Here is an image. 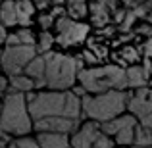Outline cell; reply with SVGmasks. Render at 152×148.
<instances>
[{"mask_svg": "<svg viewBox=\"0 0 152 148\" xmlns=\"http://www.w3.org/2000/svg\"><path fill=\"white\" fill-rule=\"evenodd\" d=\"M100 135L96 123H85L81 129H77L73 133V139H71V148H93L96 137Z\"/></svg>", "mask_w": 152, "mask_h": 148, "instance_id": "obj_10", "label": "cell"}, {"mask_svg": "<svg viewBox=\"0 0 152 148\" xmlns=\"http://www.w3.org/2000/svg\"><path fill=\"white\" fill-rule=\"evenodd\" d=\"M29 117L45 119V117H66L79 121L81 117V98L71 93H39L27 108Z\"/></svg>", "mask_w": 152, "mask_h": 148, "instance_id": "obj_1", "label": "cell"}, {"mask_svg": "<svg viewBox=\"0 0 152 148\" xmlns=\"http://www.w3.org/2000/svg\"><path fill=\"white\" fill-rule=\"evenodd\" d=\"M125 108L133 114L135 119L141 121V125H139V127L150 131V125H152V117H150V114H152V102H150V90L148 89L135 90L133 96L127 98Z\"/></svg>", "mask_w": 152, "mask_h": 148, "instance_id": "obj_7", "label": "cell"}, {"mask_svg": "<svg viewBox=\"0 0 152 148\" xmlns=\"http://www.w3.org/2000/svg\"><path fill=\"white\" fill-rule=\"evenodd\" d=\"M127 94L123 90H110L104 94H85L81 98V114H85L89 119L106 123L114 117H119L125 110Z\"/></svg>", "mask_w": 152, "mask_h": 148, "instance_id": "obj_4", "label": "cell"}, {"mask_svg": "<svg viewBox=\"0 0 152 148\" xmlns=\"http://www.w3.org/2000/svg\"><path fill=\"white\" fill-rule=\"evenodd\" d=\"M133 129H135V127L121 129L118 135H115V142H118L119 146H129V144H133Z\"/></svg>", "mask_w": 152, "mask_h": 148, "instance_id": "obj_21", "label": "cell"}, {"mask_svg": "<svg viewBox=\"0 0 152 148\" xmlns=\"http://www.w3.org/2000/svg\"><path fill=\"white\" fill-rule=\"evenodd\" d=\"M10 85H12V93H29L31 89H33V81H31L29 77H25V75H15V77H10Z\"/></svg>", "mask_w": 152, "mask_h": 148, "instance_id": "obj_18", "label": "cell"}, {"mask_svg": "<svg viewBox=\"0 0 152 148\" xmlns=\"http://www.w3.org/2000/svg\"><path fill=\"white\" fill-rule=\"evenodd\" d=\"M37 56L35 46H12L0 52V69H4L10 77L21 75L25 66Z\"/></svg>", "mask_w": 152, "mask_h": 148, "instance_id": "obj_6", "label": "cell"}, {"mask_svg": "<svg viewBox=\"0 0 152 148\" xmlns=\"http://www.w3.org/2000/svg\"><path fill=\"white\" fill-rule=\"evenodd\" d=\"M52 44H54V37L48 33V31H42L41 33V37H39V50L37 52H50L52 48Z\"/></svg>", "mask_w": 152, "mask_h": 148, "instance_id": "obj_22", "label": "cell"}, {"mask_svg": "<svg viewBox=\"0 0 152 148\" xmlns=\"http://www.w3.org/2000/svg\"><path fill=\"white\" fill-rule=\"evenodd\" d=\"M37 139H39L37 141L39 148H69V139H67V135L41 133Z\"/></svg>", "mask_w": 152, "mask_h": 148, "instance_id": "obj_13", "label": "cell"}, {"mask_svg": "<svg viewBox=\"0 0 152 148\" xmlns=\"http://www.w3.org/2000/svg\"><path fill=\"white\" fill-rule=\"evenodd\" d=\"M15 37H18L19 46H35V35L31 33L29 29L18 31V33H15Z\"/></svg>", "mask_w": 152, "mask_h": 148, "instance_id": "obj_23", "label": "cell"}, {"mask_svg": "<svg viewBox=\"0 0 152 148\" xmlns=\"http://www.w3.org/2000/svg\"><path fill=\"white\" fill-rule=\"evenodd\" d=\"M39 23H41L42 25V29H48V27L52 25V17H50V14H45V15H41V17H39Z\"/></svg>", "mask_w": 152, "mask_h": 148, "instance_id": "obj_27", "label": "cell"}, {"mask_svg": "<svg viewBox=\"0 0 152 148\" xmlns=\"http://www.w3.org/2000/svg\"><path fill=\"white\" fill-rule=\"evenodd\" d=\"M125 81H127V87H133L135 90H139V89H146L148 77L145 75L141 66H133L129 69H125Z\"/></svg>", "mask_w": 152, "mask_h": 148, "instance_id": "obj_14", "label": "cell"}, {"mask_svg": "<svg viewBox=\"0 0 152 148\" xmlns=\"http://www.w3.org/2000/svg\"><path fill=\"white\" fill-rule=\"evenodd\" d=\"M6 85H8L6 79H4L2 75H0V93H4V90H6Z\"/></svg>", "mask_w": 152, "mask_h": 148, "instance_id": "obj_28", "label": "cell"}, {"mask_svg": "<svg viewBox=\"0 0 152 148\" xmlns=\"http://www.w3.org/2000/svg\"><path fill=\"white\" fill-rule=\"evenodd\" d=\"M15 8V23L19 25H29L31 23V15L35 12V6L29 0H21V2H14Z\"/></svg>", "mask_w": 152, "mask_h": 148, "instance_id": "obj_15", "label": "cell"}, {"mask_svg": "<svg viewBox=\"0 0 152 148\" xmlns=\"http://www.w3.org/2000/svg\"><path fill=\"white\" fill-rule=\"evenodd\" d=\"M137 125V119L133 117V115H119V117H114L110 119V121L106 123H100V135H106V137H110V135H118L121 129H127V127H135Z\"/></svg>", "mask_w": 152, "mask_h": 148, "instance_id": "obj_12", "label": "cell"}, {"mask_svg": "<svg viewBox=\"0 0 152 148\" xmlns=\"http://www.w3.org/2000/svg\"><path fill=\"white\" fill-rule=\"evenodd\" d=\"M33 127L27 114L25 96L19 93H10L0 106V133L4 135H27Z\"/></svg>", "mask_w": 152, "mask_h": 148, "instance_id": "obj_5", "label": "cell"}, {"mask_svg": "<svg viewBox=\"0 0 152 148\" xmlns=\"http://www.w3.org/2000/svg\"><path fill=\"white\" fill-rule=\"evenodd\" d=\"M133 144H137V148H148L152 144V135L148 129H142V127L135 125L133 129Z\"/></svg>", "mask_w": 152, "mask_h": 148, "instance_id": "obj_19", "label": "cell"}, {"mask_svg": "<svg viewBox=\"0 0 152 148\" xmlns=\"http://www.w3.org/2000/svg\"><path fill=\"white\" fill-rule=\"evenodd\" d=\"M67 10H69V19L71 17H85L87 15V4L81 0H73V2L67 4Z\"/></svg>", "mask_w": 152, "mask_h": 148, "instance_id": "obj_20", "label": "cell"}, {"mask_svg": "<svg viewBox=\"0 0 152 148\" xmlns=\"http://www.w3.org/2000/svg\"><path fill=\"white\" fill-rule=\"evenodd\" d=\"M77 79L81 81V89L85 93L104 94V93H110V90H123L127 87L125 69L119 66H104V67L81 69Z\"/></svg>", "mask_w": 152, "mask_h": 148, "instance_id": "obj_3", "label": "cell"}, {"mask_svg": "<svg viewBox=\"0 0 152 148\" xmlns=\"http://www.w3.org/2000/svg\"><path fill=\"white\" fill-rule=\"evenodd\" d=\"M45 85L56 93H64L73 87L79 71H81V58L64 56L56 52H46L45 56Z\"/></svg>", "mask_w": 152, "mask_h": 148, "instance_id": "obj_2", "label": "cell"}, {"mask_svg": "<svg viewBox=\"0 0 152 148\" xmlns=\"http://www.w3.org/2000/svg\"><path fill=\"white\" fill-rule=\"evenodd\" d=\"M0 25H2V27L15 25V8H14V2L0 4Z\"/></svg>", "mask_w": 152, "mask_h": 148, "instance_id": "obj_17", "label": "cell"}, {"mask_svg": "<svg viewBox=\"0 0 152 148\" xmlns=\"http://www.w3.org/2000/svg\"><path fill=\"white\" fill-rule=\"evenodd\" d=\"M6 41V31H4V27L0 25V42H4Z\"/></svg>", "mask_w": 152, "mask_h": 148, "instance_id": "obj_29", "label": "cell"}, {"mask_svg": "<svg viewBox=\"0 0 152 148\" xmlns=\"http://www.w3.org/2000/svg\"><path fill=\"white\" fill-rule=\"evenodd\" d=\"M0 106H2V102H0Z\"/></svg>", "mask_w": 152, "mask_h": 148, "instance_id": "obj_31", "label": "cell"}, {"mask_svg": "<svg viewBox=\"0 0 152 148\" xmlns=\"http://www.w3.org/2000/svg\"><path fill=\"white\" fill-rule=\"evenodd\" d=\"M25 77L33 81V89L45 87V58L42 56H35L25 66Z\"/></svg>", "mask_w": 152, "mask_h": 148, "instance_id": "obj_11", "label": "cell"}, {"mask_svg": "<svg viewBox=\"0 0 152 148\" xmlns=\"http://www.w3.org/2000/svg\"><path fill=\"white\" fill-rule=\"evenodd\" d=\"M93 148H114V141L110 137H106V135H98Z\"/></svg>", "mask_w": 152, "mask_h": 148, "instance_id": "obj_25", "label": "cell"}, {"mask_svg": "<svg viewBox=\"0 0 152 148\" xmlns=\"http://www.w3.org/2000/svg\"><path fill=\"white\" fill-rule=\"evenodd\" d=\"M4 144H6V141H2V139H0V148H2Z\"/></svg>", "mask_w": 152, "mask_h": 148, "instance_id": "obj_30", "label": "cell"}, {"mask_svg": "<svg viewBox=\"0 0 152 148\" xmlns=\"http://www.w3.org/2000/svg\"><path fill=\"white\" fill-rule=\"evenodd\" d=\"M121 58L125 60V62H137L139 58V50L133 48V46H125V48L121 50Z\"/></svg>", "mask_w": 152, "mask_h": 148, "instance_id": "obj_24", "label": "cell"}, {"mask_svg": "<svg viewBox=\"0 0 152 148\" xmlns=\"http://www.w3.org/2000/svg\"><path fill=\"white\" fill-rule=\"evenodd\" d=\"M56 27H58V37H56V41L62 46H71V44H75V42L85 41L87 33H89V25L79 23V21H75V19H69V17H66V15L58 19Z\"/></svg>", "mask_w": 152, "mask_h": 148, "instance_id": "obj_8", "label": "cell"}, {"mask_svg": "<svg viewBox=\"0 0 152 148\" xmlns=\"http://www.w3.org/2000/svg\"><path fill=\"white\" fill-rule=\"evenodd\" d=\"M33 127L39 133H60V135H67V133H75L79 129V121L75 119H66V117H45V119H37L33 123Z\"/></svg>", "mask_w": 152, "mask_h": 148, "instance_id": "obj_9", "label": "cell"}, {"mask_svg": "<svg viewBox=\"0 0 152 148\" xmlns=\"http://www.w3.org/2000/svg\"><path fill=\"white\" fill-rule=\"evenodd\" d=\"M91 14H93V23H94V25H106V21L110 19L106 2L91 4Z\"/></svg>", "mask_w": 152, "mask_h": 148, "instance_id": "obj_16", "label": "cell"}, {"mask_svg": "<svg viewBox=\"0 0 152 148\" xmlns=\"http://www.w3.org/2000/svg\"><path fill=\"white\" fill-rule=\"evenodd\" d=\"M14 144L15 148H39L37 141H33V139H18Z\"/></svg>", "mask_w": 152, "mask_h": 148, "instance_id": "obj_26", "label": "cell"}, {"mask_svg": "<svg viewBox=\"0 0 152 148\" xmlns=\"http://www.w3.org/2000/svg\"><path fill=\"white\" fill-rule=\"evenodd\" d=\"M148 148H150V146H148Z\"/></svg>", "mask_w": 152, "mask_h": 148, "instance_id": "obj_32", "label": "cell"}]
</instances>
